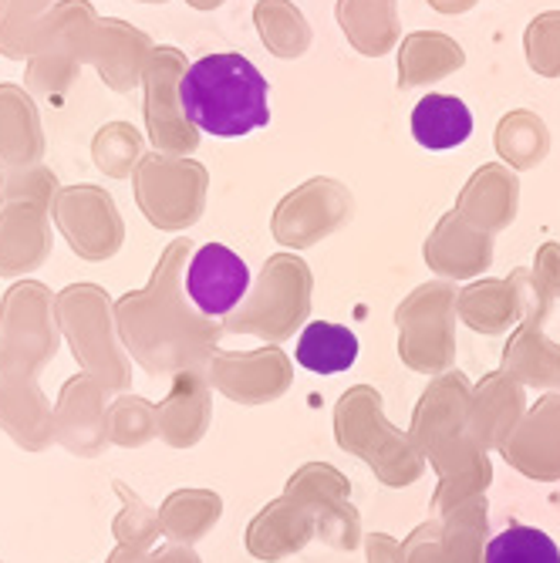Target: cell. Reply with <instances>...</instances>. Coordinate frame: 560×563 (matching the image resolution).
<instances>
[{
    "label": "cell",
    "instance_id": "6da1fadb",
    "mask_svg": "<svg viewBox=\"0 0 560 563\" xmlns=\"http://www.w3.org/2000/svg\"><path fill=\"white\" fill-rule=\"evenodd\" d=\"M183 115L207 135L240 139L271 122V81L243 55H207L176 85Z\"/></svg>",
    "mask_w": 560,
    "mask_h": 563
},
{
    "label": "cell",
    "instance_id": "7a4b0ae2",
    "mask_svg": "<svg viewBox=\"0 0 560 563\" xmlns=\"http://www.w3.org/2000/svg\"><path fill=\"white\" fill-rule=\"evenodd\" d=\"M250 290V267L237 250L223 243H202L186 267V294L207 318H227Z\"/></svg>",
    "mask_w": 560,
    "mask_h": 563
},
{
    "label": "cell",
    "instance_id": "3957f363",
    "mask_svg": "<svg viewBox=\"0 0 560 563\" xmlns=\"http://www.w3.org/2000/svg\"><path fill=\"white\" fill-rule=\"evenodd\" d=\"M470 135H473V112L463 98L432 91L419 98V106L413 109V139L422 148L432 152L460 148Z\"/></svg>",
    "mask_w": 560,
    "mask_h": 563
},
{
    "label": "cell",
    "instance_id": "277c9868",
    "mask_svg": "<svg viewBox=\"0 0 560 563\" xmlns=\"http://www.w3.org/2000/svg\"><path fill=\"white\" fill-rule=\"evenodd\" d=\"M359 334L334 321H311L300 331L294 357L311 375H344L359 362Z\"/></svg>",
    "mask_w": 560,
    "mask_h": 563
},
{
    "label": "cell",
    "instance_id": "5b68a950",
    "mask_svg": "<svg viewBox=\"0 0 560 563\" xmlns=\"http://www.w3.org/2000/svg\"><path fill=\"white\" fill-rule=\"evenodd\" d=\"M483 563H560V550L543 530L510 523L486 543Z\"/></svg>",
    "mask_w": 560,
    "mask_h": 563
}]
</instances>
